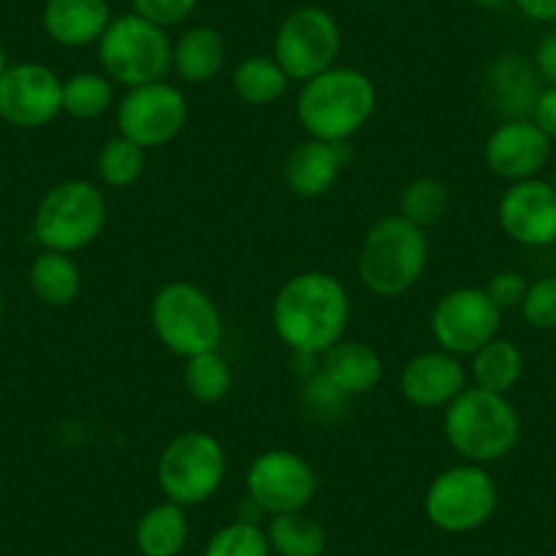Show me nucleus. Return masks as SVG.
I'll return each instance as SVG.
<instances>
[{
	"label": "nucleus",
	"mask_w": 556,
	"mask_h": 556,
	"mask_svg": "<svg viewBox=\"0 0 556 556\" xmlns=\"http://www.w3.org/2000/svg\"><path fill=\"white\" fill-rule=\"evenodd\" d=\"M350 323V298L330 273H298L278 290L273 303V328L295 355L323 357L344 339Z\"/></svg>",
	"instance_id": "obj_1"
},
{
	"label": "nucleus",
	"mask_w": 556,
	"mask_h": 556,
	"mask_svg": "<svg viewBox=\"0 0 556 556\" xmlns=\"http://www.w3.org/2000/svg\"><path fill=\"white\" fill-rule=\"evenodd\" d=\"M377 106L371 77L357 68H328L303 83L298 96V117L308 137L325 142H346L355 137Z\"/></svg>",
	"instance_id": "obj_2"
},
{
	"label": "nucleus",
	"mask_w": 556,
	"mask_h": 556,
	"mask_svg": "<svg viewBox=\"0 0 556 556\" xmlns=\"http://www.w3.org/2000/svg\"><path fill=\"white\" fill-rule=\"evenodd\" d=\"M445 437L453 451L469 464L505 458L518 445L521 420L507 395L467 388L445 406Z\"/></svg>",
	"instance_id": "obj_3"
},
{
	"label": "nucleus",
	"mask_w": 556,
	"mask_h": 556,
	"mask_svg": "<svg viewBox=\"0 0 556 556\" xmlns=\"http://www.w3.org/2000/svg\"><path fill=\"white\" fill-rule=\"evenodd\" d=\"M429 262L426 229L401 216L379 218L368 229L357 254V273L366 290L379 298H399L417 285Z\"/></svg>",
	"instance_id": "obj_4"
},
{
	"label": "nucleus",
	"mask_w": 556,
	"mask_h": 556,
	"mask_svg": "<svg viewBox=\"0 0 556 556\" xmlns=\"http://www.w3.org/2000/svg\"><path fill=\"white\" fill-rule=\"evenodd\" d=\"M99 61L104 74L126 88L162 83L173 68V41L167 30L137 14H123L110 23L99 39Z\"/></svg>",
	"instance_id": "obj_5"
},
{
	"label": "nucleus",
	"mask_w": 556,
	"mask_h": 556,
	"mask_svg": "<svg viewBox=\"0 0 556 556\" xmlns=\"http://www.w3.org/2000/svg\"><path fill=\"white\" fill-rule=\"evenodd\" d=\"M151 319L159 341L186 361L222 344V312L207 292L189 281L164 285L153 298Z\"/></svg>",
	"instance_id": "obj_6"
},
{
	"label": "nucleus",
	"mask_w": 556,
	"mask_h": 556,
	"mask_svg": "<svg viewBox=\"0 0 556 556\" xmlns=\"http://www.w3.org/2000/svg\"><path fill=\"white\" fill-rule=\"evenodd\" d=\"M106 222V200L88 180H63L41 197L34 216V232L47 251L85 249L101 235Z\"/></svg>",
	"instance_id": "obj_7"
},
{
	"label": "nucleus",
	"mask_w": 556,
	"mask_h": 556,
	"mask_svg": "<svg viewBox=\"0 0 556 556\" xmlns=\"http://www.w3.org/2000/svg\"><path fill=\"white\" fill-rule=\"evenodd\" d=\"M227 456L222 442L205 431H186L164 447L159 458V485L180 507L202 505L224 483Z\"/></svg>",
	"instance_id": "obj_8"
},
{
	"label": "nucleus",
	"mask_w": 556,
	"mask_h": 556,
	"mask_svg": "<svg viewBox=\"0 0 556 556\" xmlns=\"http://www.w3.org/2000/svg\"><path fill=\"white\" fill-rule=\"evenodd\" d=\"M500 491L494 478L478 464L451 467L434 478L426 491V516L437 529L451 534L475 532L494 516Z\"/></svg>",
	"instance_id": "obj_9"
},
{
	"label": "nucleus",
	"mask_w": 556,
	"mask_h": 556,
	"mask_svg": "<svg viewBox=\"0 0 556 556\" xmlns=\"http://www.w3.org/2000/svg\"><path fill=\"white\" fill-rule=\"evenodd\" d=\"M341 52V28L333 14L319 7H301L278 25L273 58L295 83H308L333 68Z\"/></svg>",
	"instance_id": "obj_10"
},
{
	"label": "nucleus",
	"mask_w": 556,
	"mask_h": 556,
	"mask_svg": "<svg viewBox=\"0 0 556 556\" xmlns=\"http://www.w3.org/2000/svg\"><path fill=\"white\" fill-rule=\"evenodd\" d=\"M189 121L186 96L169 83H148L128 88L117 104V128L121 137L142 148L167 146L184 131Z\"/></svg>",
	"instance_id": "obj_11"
},
{
	"label": "nucleus",
	"mask_w": 556,
	"mask_h": 556,
	"mask_svg": "<svg viewBox=\"0 0 556 556\" xmlns=\"http://www.w3.org/2000/svg\"><path fill=\"white\" fill-rule=\"evenodd\" d=\"M502 312L491 303L485 290L462 287L440 298L431 314V333L437 344L451 355H475L500 333Z\"/></svg>",
	"instance_id": "obj_12"
},
{
	"label": "nucleus",
	"mask_w": 556,
	"mask_h": 556,
	"mask_svg": "<svg viewBox=\"0 0 556 556\" xmlns=\"http://www.w3.org/2000/svg\"><path fill=\"white\" fill-rule=\"evenodd\" d=\"M249 500L270 516L298 513L317 494L312 464L292 451H267L245 472Z\"/></svg>",
	"instance_id": "obj_13"
},
{
	"label": "nucleus",
	"mask_w": 556,
	"mask_h": 556,
	"mask_svg": "<svg viewBox=\"0 0 556 556\" xmlns=\"http://www.w3.org/2000/svg\"><path fill=\"white\" fill-rule=\"evenodd\" d=\"M63 110V83L52 68L17 63L0 74V117L17 128L47 126Z\"/></svg>",
	"instance_id": "obj_14"
},
{
	"label": "nucleus",
	"mask_w": 556,
	"mask_h": 556,
	"mask_svg": "<svg viewBox=\"0 0 556 556\" xmlns=\"http://www.w3.org/2000/svg\"><path fill=\"white\" fill-rule=\"evenodd\" d=\"M496 216L516 243L532 249L556 243V186L538 178L518 180L502 194Z\"/></svg>",
	"instance_id": "obj_15"
},
{
	"label": "nucleus",
	"mask_w": 556,
	"mask_h": 556,
	"mask_svg": "<svg viewBox=\"0 0 556 556\" xmlns=\"http://www.w3.org/2000/svg\"><path fill=\"white\" fill-rule=\"evenodd\" d=\"M483 159L485 167L496 178L513 180V184L538 178L540 169L551 159V139L529 117L505 121L485 139Z\"/></svg>",
	"instance_id": "obj_16"
},
{
	"label": "nucleus",
	"mask_w": 556,
	"mask_h": 556,
	"mask_svg": "<svg viewBox=\"0 0 556 556\" xmlns=\"http://www.w3.org/2000/svg\"><path fill=\"white\" fill-rule=\"evenodd\" d=\"M467 390V371L451 352H424L412 357L401 371V393L415 406H447Z\"/></svg>",
	"instance_id": "obj_17"
},
{
	"label": "nucleus",
	"mask_w": 556,
	"mask_h": 556,
	"mask_svg": "<svg viewBox=\"0 0 556 556\" xmlns=\"http://www.w3.org/2000/svg\"><path fill=\"white\" fill-rule=\"evenodd\" d=\"M540 90L543 88H540V74L534 63L516 52L500 55L485 72V104L505 121L532 117Z\"/></svg>",
	"instance_id": "obj_18"
},
{
	"label": "nucleus",
	"mask_w": 556,
	"mask_h": 556,
	"mask_svg": "<svg viewBox=\"0 0 556 556\" xmlns=\"http://www.w3.org/2000/svg\"><path fill=\"white\" fill-rule=\"evenodd\" d=\"M346 162H350V151L344 142H325V139L312 137L308 142L292 148L285 162V180L292 194L314 200L333 189Z\"/></svg>",
	"instance_id": "obj_19"
},
{
	"label": "nucleus",
	"mask_w": 556,
	"mask_h": 556,
	"mask_svg": "<svg viewBox=\"0 0 556 556\" xmlns=\"http://www.w3.org/2000/svg\"><path fill=\"white\" fill-rule=\"evenodd\" d=\"M41 20L61 47H88L110 28V0H47Z\"/></svg>",
	"instance_id": "obj_20"
},
{
	"label": "nucleus",
	"mask_w": 556,
	"mask_h": 556,
	"mask_svg": "<svg viewBox=\"0 0 556 556\" xmlns=\"http://www.w3.org/2000/svg\"><path fill=\"white\" fill-rule=\"evenodd\" d=\"M319 371L336 390H341L350 399V395H363L377 388L379 379H382V361L363 341L341 339L339 344L325 352Z\"/></svg>",
	"instance_id": "obj_21"
},
{
	"label": "nucleus",
	"mask_w": 556,
	"mask_h": 556,
	"mask_svg": "<svg viewBox=\"0 0 556 556\" xmlns=\"http://www.w3.org/2000/svg\"><path fill=\"white\" fill-rule=\"evenodd\" d=\"M224 61H227L224 36L207 25L186 30L178 45H173V68L191 85L211 83L213 77H218Z\"/></svg>",
	"instance_id": "obj_22"
},
{
	"label": "nucleus",
	"mask_w": 556,
	"mask_h": 556,
	"mask_svg": "<svg viewBox=\"0 0 556 556\" xmlns=\"http://www.w3.org/2000/svg\"><path fill=\"white\" fill-rule=\"evenodd\" d=\"M134 540H137V548L142 556H178L189 540L186 510L169 500L162 505H153L146 516L139 518Z\"/></svg>",
	"instance_id": "obj_23"
},
{
	"label": "nucleus",
	"mask_w": 556,
	"mask_h": 556,
	"mask_svg": "<svg viewBox=\"0 0 556 556\" xmlns=\"http://www.w3.org/2000/svg\"><path fill=\"white\" fill-rule=\"evenodd\" d=\"M30 290L47 306H68L83 290V273L68 254L45 251L30 265Z\"/></svg>",
	"instance_id": "obj_24"
},
{
	"label": "nucleus",
	"mask_w": 556,
	"mask_h": 556,
	"mask_svg": "<svg viewBox=\"0 0 556 556\" xmlns=\"http://www.w3.org/2000/svg\"><path fill=\"white\" fill-rule=\"evenodd\" d=\"M523 374V355L513 341L491 339L472 355V379L475 388H483L489 393L507 395V390L516 388Z\"/></svg>",
	"instance_id": "obj_25"
},
{
	"label": "nucleus",
	"mask_w": 556,
	"mask_h": 556,
	"mask_svg": "<svg viewBox=\"0 0 556 556\" xmlns=\"http://www.w3.org/2000/svg\"><path fill=\"white\" fill-rule=\"evenodd\" d=\"M265 534L270 551L278 556H323L328 545L323 523L303 510L273 516Z\"/></svg>",
	"instance_id": "obj_26"
},
{
	"label": "nucleus",
	"mask_w": 556,
	"mask_h": 556,
	"mask_svg": "<svg viewBox=\"0 0 556 556\" xmlns=\"http://www.w3.org/2000/svg\"><path fill=\"white\" fill-rule=\"evenodd\" d=\"M235 93L245 101V104H270V101L281 99L290 85V77L285 68L278 66L276 58L254 55L245 58L238 68H235Z\"/></svg>",
	"instance_id": "obj_27"
},
{
	"label": "nucleus",
	"mask_w": 556,
	"mask_h": 556,
	"mask_svg": "<svg viewBox=\"0 0 556 556\" xmlns=\"http://www.w3.org/2000/svg\"><path fill=\"white\" fill-rule=\"evenodd\" d=\"M451 207V191L437 178H415L399 197V216L415 227H434Z\"/></svg>",
	"instance_id": "obj_28"
},
{
	"label": "nucleus",
	"mask_w": 556,
	"mask_h": 556,
	"mask_svg": "<svg viewBox=\"0 0 556 556\" xmlns=\"http://www.w3.org/2000/svg\"><path fill=\"white\" fill-rule=\"evenodd\" d=\"M184 384L202 404H218L232 390V368L218 355V350L202 352L186 361Z\"/></svg>",
	"instance_id": "obj_29"
},
{
	"label": "nucleus",
	"mask_w": 556,
	"mask_h": 556,
	"mask_svg": "<svg viewBox=\"0 0 556 556\" xmlns=\"http://www.w3.org/2000/svg\"><path fill=\"white\" fill-rule=\"evenodd\" d=\"M112 104V85L110 77L85 72L74 74L63 83V112H68L77 121H93L104 115Z\"/></svg>",
	"instance_id": "obj_30"
},
{
	"label": "nucleus",
	"mask_w": 556,
	"mask_h": 556,
	"mask_svg": "<svg viewBox=\"0 0 556 556\" xmlns=\"http://www.w3.org/2000/svg\"><path fill=\"white\" fill-rule=\"evenodd\" d=\"M146 173V148L126 137L110 139L99 153V178L106 186L126 189Z\"/></svg>",
	"instance_id": "obj_31"
},
{
	"label": "nucleus",
	"mask_w": 556,
	"mask_h": 556,
	"mask_svg": "<svg viewBox=\"0 0 556 556\" xmlns=\"http://www.w3.org/2000/svg\"><path fill=\"white\" fill-rule=\"evenodd\" d=\"M267 534L254 521H235L218 529L202 556H270Z\"/></svg>",
	"instance_id": "obj_32"
},
{
	"label": "nucleus",
	"mask_w": 556,
	"mask_h": 556,
	"mask_svg": "<svg viewBox=\"0 0 556 556\" xmlns=\"http://www.w3.org/2000/svg\"><path fill=\"white\" fill-rule=\"evenodd\" d=\"M523 319L538 330L556 328V276L538 278L529 285L527 298L521 303Z\"/></svg>",
	"instance_id": "obj_33"
},
{
	"label": "nucleus",
	"mask_w": 556,
	"mask_h": 556,
	"mask_svg": "<svg viewBox=\"0 0 556 556\" xmlns=\"http://www.w3.org/2000/svg\"><path fill=\"white\" fill-rule=\"evenodd\" d=\"M134 14L159 28H175L184 25L194 14L197 0H131Z\"/></svg>",
	"instance_id": "obj_34"
},
{
	"label": "nucleus",
	"mask_w": 556,
	"mask_h": 556,
	"mask_svg": "<svg viewBox=\"0 0 556 556\" xmlns=\"http://www.w3.org/2000/svg\"><path fill=\"white\" fill-rule=\"evenodd\" d=\"M527 290L529 285L521 273L505 270V273H496V276L491 278L489 287H485V295L491 298V303H494L500 312H507V308L521 306L523 298H527Z\"/></svg>",
	"instance_id": "obj_35"
},
{
	"label": "nucleus",
	"mask_w": 556,
	"mask_h": 556,
	"mask_svg": "<svg viewBox=\"0 0 556 556\" xmlns=\"http://www.w3.org/2000/svg\"><path fill=\"white\" fill-rule=\"evenodd\" d=\"M529 121H532L545 137L556 139V85H545V88L540 90Z\"/></svg>",
	"instance_id": "obj_36"
},
{
	"label": "nucleus",
	"mask_w": 556,
	"mask_h": 556,
	"mask_svg": "<svg viewBox=\"0 0 556 556\" xmlns=\"http://www.w3.org/2000/svg\"><path fill=\"white\" fill-rule=\"evenodd\" d=\"M532 63H534V68H538V74L543 83L556 85V30L540 39Z\"/></svg>",
	"instance_id": "obj_37"
},
{
	"label": "nucleus",
	"mask_w": 556,
	"mask_h": 556,
	"mask_svg": "<svg viewBox=\"0 0 556 556\" xmlns=\"http://www.w3.org/2000/svg\"><path fill=\"white\" fill-rule=\"evenodd\" d=\"M516 3L534 23H554L556 20V0H516Z\"/></svg>",
	"instance_id": "obj_38"
},
{
	"label": "nucleus",
	"mask_w": 556,
	"mask_h": 556,
	"mask_svg": "<svg viewBox=\"0 0 556 556\" xmlns=\"http://www.w3.org/2000/svg\"><path fill=\"white\" fill-rule=\"evenodd\" d=\"M475 3L483 9H502V7H507L510 0H475Z\"/></svg>",
	"instance_id": "obj_39"
},
{
	"label": "nucleus",
	"mask_w": 556,
	"mask_h": 556,
	"mask_svg": "<svg viewBox=\"0 0 556 556\" xmlns=\"http://www.w3.org/2000/svg\"><path fill=\"white\" fill-rule=\"evenodd\" d=\"M3 306H7V303H3V292H0V317H3Z\"/></svg>",
	"instance_id": "obj_40"
},
{
	"label": "nucleus",
	"mask_w": 556,
	"mask_h": 556,
	"mask_svg": "<svg viewBox=\"0 0 556 556\" xmlns=\"http://www.w3.org/2000/svg\"><path fill=\"white\" fill-rule=\"evenodd\" d=\"M3 68L7 66H3V52H0V74H3Z\"/></svg>",
	"instance_id": "obj_41"
},
{
	"label": "nucleus",
	"mask_w": 556,
	"mask_h": 556,
	"mask_svg": "<svg viewBox=\"0 0 556 556\" xmlns=\"http://www.w3.org/2000/svg\"><path fill=\"white\" fill-rule=\"evenodd\" d=\"M554 186H556V167H554Z\"/></svg>",
	"instance_id": "obj_42"
}]
</instances>
